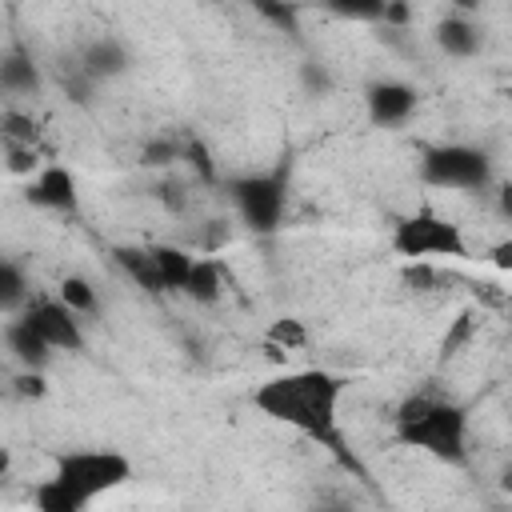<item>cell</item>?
I'll list each match as a JSON object with an SVG mask.
<instances>
[{
  "label": "cell",
  "instance_id": "obj_15",
  "mask_svg": "<svg viewBox=\"0 0 512 512\" xmlns=\"http://www.w3.org/2000/svg\"><path fill=\"white\" fill-rule=\"evenodd\" d=\"M220 292H224V272H220V264L208 260V256H196V264H192L188 284H184L180 296H188V300H196V304H216Z\"/></svg>",
  "mask_w": 512,
  "mask_h": 512
},
{
  "label": "cell",
  "instance_id": "obj_28",
  "mask_svg": "<svg viewBox=\"0 0 512 512\" xmlns=\"http://www.w3.org/2000/svg\"><path fill=\"white\" fill-rule=\"evenodd\" d=\"M8 468H12V456H8V448H0V480L8 476Z\"/></svg>",
  "mask_w": 512,
  "mask_h": 512
},
{
  "label": "cell",
  "instance_id": "obj_6",
  "mask_svg": "<svg viewBox=\"0 0 512 512\" xmlns=\"http://www.w3.org/2000/svg\"><path fill=\"white\" fill-rule=\"evenodd\" d=\"M420 180L440 192H484L492 184V160L476 144H436L420 156Z\"/></svg>",
  "mask_w": 512,
  "mask_h": 512
},
{
  "label": "cell",
  "instance_id": "obj_13",
  "mask_svg": "<svg viewBox=\"0 0 512 512\" xmlns=\"http://www.w3.org/2000/svg\"><path fill=\"white\" fill-rule=\"evenodd\" d=\"M0 92L8 96H32L40 92V64L24 48H8L0 56Z\"/></svg>",
  "mask_w": 512,
  "mask_h": 512
},
{
  "label": "cell",
  "instance_id": "obj_22",
  "mask_svg": "<svg viewBox=\"0 0 512 512\" xmlns=\"http://www.w3.org/2000/svg\"><path fill=\"white\" fill-rule=\"evenodd\" d=\"M4 152H8V168H12L16 176H32V172L40 168V148H24V144H4Z\"/></svg>",
  "mask_w": 512,
  "mask_h": 512
},
{
  "label": "cell",
  "instance_id": "obj_7",
  "mask_svg": "<svg viewBox=\"0 0 512 512\" xmlns=\"http://www.w3.org/2000/svg\"><path fill=\"white\" fill-rule=\"evenodd\" d=\"M116 264L152 296H172V292H184L188 284V272L196 264L192 252L176 248V244H148V248H116L112 252Z\"/></svg>",
  "mask_w": 512,
  "mask_h": 512
},
{
  "label": "cell",
  "instance_id": "obj_18",
  "mask_svg": "<svg viewBox=\"0 0 512 512\" xmlns=\"http://www.w3.org/2000/svg\"><path fill=\"white\" fill-rule=\"evenodd\" d=\"M0 140L4 144H24V148H40V128L28 112L20 108H4L0 112Z\"/></svg>",
  "mask_w": 512,
  "mask_h": 512
},
{
  "label": "cell",
  "instance_id": "obj_21",
  "mask_svg": "<svg viewBox=\"0 0 512 512\" xmlns=\"http://www.w3.org/2000/svg\"><path fill=\"white\" fill-rule=\"evenodd\" d=\"M264 340H268V348L296 352V348H304V344H308V328H304V320H296V316H280V320H272V324H268Z\"/></svg>",
  "mask_w": 512,
  "mask_h": 512
},
{
  "label": "cell",
  "instance_id": "obj_10",
  "mask_svg": "<svg viewBox=\"0 0 512 512\" xmlns=\"http://www.w3.org/2000/svg\"><path fill=\"white\" fill-rule=\"evenodd\" d=\"M416 108H420V92L404 80H376L364 92V112L376 128H400Z\"/></svg>",
  "mask_w": 512,
  "mask_h": 512
},
{
  "label": "cell",
  "instance_id": "obj_5",
  "mask_svg": "<svg viewBox=\"0 0 512 512\" xmlns=\"http://www.w3.org/2000/svg\"><path fill=\"white\" fill-rule=\"evenodd\" d=\"M228 196L240 212V220L256 232V236H272L284 224L288 212V168H260V172H244L232 176Z\"/></svg>",
  "mask_w": 512,
  "mask_h": 512
},
{
  "label": "cell",
  "instance_id": "obj_1",
  "mask_svg": "<svg viewBox=\"0 0 512 512\" xmlns=\"http://www.w3.org/2000/svg\"><path fill=\"white\" fill-rule=\"evenodd\" d=\"M340 396L344 376L328 368H292L256 384L252 404L268 420L288 424L292 432L340 452Z\"/></svg>",
  "mask_w": 512,
  "mask_h": 512
},
{
  "label": "cell",
  "instance_id": "obj_23",
  "mask_svg": "<svg viewBox=\"0 0 512 512\" xmlns=\"http://www.w3.org/2000/svg\"><path fill=\"white\" fill-rule=\"evenodd\" d=\"M12 388H16V396H28V400H40L44 392H48V384H44V368H24L16 380H12Z\"/></svg>",
  "mask_w": 512,
  "mask_h": 512
},
{
  "label": "cell",
  "instance_id": "obj_8",
  "mask_svg": "<svg viewBox=\"0 0 512 512\" xmlns=\"http://www.w3.org/2000/svg\"><path fill=\"white\" fill-rule=\"evenodd\" d=\"M52 352H84V328L80 316L60 296H28V304L16 312Z\"/></svg>",
  "mask_w": 512,
  "mask_h": 512
},
{
  "label": "cell",
  "instance_id": "obj_17",
  "mask_svg": "<svg viewBox=\"0 0 512 512\" xmlns=\"http://www.w3.org/2000/svg\"><path fill=\"white\" fill-rule=\"evenodd\" d=\"M324 12H332L336 20H348V24H380L384 20V8L388 0H320Z\"/></svg>",
  "mask_w": 512,
  "mask_h": 512
},
{
  "label": "cell",
  "instance_id": "obj_27",
  "mask_svg": "<svg viewBox=\"0 0 512 512\" xmlns=\"http://www.w3.org/2000/svg\"><path fill=\"white\" fill-rule=\"evenodd\" d=\"M452 4H456V12H468V16L480 8V0H452Z\"/></svg>",
  "mask_w": 512,
  "mask_h": 512
},
{
  "label": "cell",
  "instance_id": "obj_26",
  "mask_svg": "<svg viewBox=\"0 0 512 512\" xmlns=\"http://www.w3.org/2000/svg\"><path fill=\"white\" fill-rule=\"evenodd\" d=\"M508 252H512V240L496 244V264H500V268H508V264H512V260H508Z\"/></svg>",
  "mask_w": 512,
  "mask_h": 512
},
{
  "label": "cell",
  "instance_id": "obj_16",
  "mask_svg": "<svg viewBox=\"0 0 512 512\" xmlns=\"http://www.w3.org/2000/svg\"><path fill=\"white\" fill-rule=\"evenodd\" d=\"M28 304V276L16 260L0 256V316H12Z\"/></svg>",
  "mask_w": 512,
  "mask_h": 512
},
{
  "label": "cell",
  "instance_id": "obj_4",
  "mask_svg": "<svg viewBox=\"0 0 512 512\" xmlns=\"http://www.w3.org/2000/svg\"><path fill=\"white\" fill-rule=\"evenodd\" d=\"M392 252L400 260H432V256H448V260H468V236L456 220L440 216L436 208H416L408 216H400L392 224L388 236Z\"/></svg>",
  "mask_w": 512,
  "mask_h": 512
},
{
  "label": "cell",
  "instance_id": "obj_14",
  "mask_svg": "<svg viewBox=\"0 0 512 512\" xmlns=\"http://www.w3.org/2000/svg\"><path fill=\"white\" fill-rule=\"evenodd\" d=\"M4 348L12 352V360H16L20 368H48V360L56 356V352H52V348H48L24 320H20V316L4 324Z\"/></svg>",
  "mask_w": 512,
  "mask_h": 512
},
{
  "label": "cell",
  "instance_id": "obj_2",
  "mask_svg": "<svg viewBox=\"0 0 512 512\" xmlns=\"http://www.w3.org/2000/svg\"><path fill=\"white\" fill-rule=\"evenodd\" d=\"M392 432L404 448H416L432 460L444 464L468 460V408L448 396H432V392L408 396L392 416Z\"/></svg>",
  "mask_w": 512,
  "mask_h": 512
},
{
  "label": "cell",
  "instance_id": "obj_11",
  "mask_svg": "<svg viewBox=\"0 0 512 512\" xmlns=\"http://www.w3.org/2000/svg\"><path fill=\"white\" fill-rule=\"evenodd\" d=\"M128 68H132V52H128L124 40H116V36H96V40L80 52V76H88L92 84L120 80Z\"/></svg>",
  "mask_w": 512,
  "mask_h": 512
},
{
  "label": "cell",
  "instance_id": "obj_3",
  "mask_svg": "<svg viewBox=\"0 0 512 512\" xmlns=\"http://www.w3.org/2000/svg\"><path fill=\"white\" fill-rule=\"evenodd\" d=\"M52 476L88 508L92 500H100L132 480V460L116 448H68V452H56Z\"/></svg>",
  "mask_w": 512,
  "mask_h": 512
},
{
  "label": "cell",
  "instance_id": "obj_20",
  "mask_svg": "<svg viewBox=\"0 0 512 512\" xmlns=\"http://www.w3.org/2000/svg\"><path fill=\"white\" fill-rule=\"evenodd\" d=\"M32 504H36L40 512H84V504H80L56 476H48V480H40V484L32 488Z\"/></svg>",
  "mask_w": 512,
  "mask_h": 512
},
{
  "label": "cell",
  "instance_id": "obj_29",
  "mask_svg": "<svg viewBox=\"0 0 512 512\" xmlns=\"http://www.w3.org/2000/svg\"><path fill=\"white\" fill-rule=\"evenodd\" d=\"M248 4H260V0H248Z\"/></svg>",
  "mask_w": 512,
  "mask_h": 512
},
{
  "label": "cell",
  "instance_id": "obj_19",
  "mask_svg": "<svg viewBox=\"0 0 512 512\" xmlns=\"http://www.w3.org/2000/svg\"><path fill=\"white\" fill-rule=\"evenodd\" d=\"M56 296H60L76 316H92V312H100V296H96V288H92L84 276H64V280L56 284Z\"/></svg>",
  "mask_w": 512,
  "mask_h": 512
},
{
  "label": "cell",
  "instance_id": "obj_24",
  "mask_svg": "<svg viewBox=\"0 0 512 512\" xmlns=\"http://www.w3.org/2000/svg\"><path fill=\"white\" fill-rule=\"evenodd\" d=\"M300 76H304V84H308V88H312L316 96L332 88V76H328V72H324L320 64H312V60H308V64H300Z\"/></svg>",
  "mask_w": 512,
  "mask_h": 512
},
{
  "label": "cell",
  "instance_id": "obj_9",
  "mask_svg": "<svg viewBox=\"0 0 512 512\" xmlns=\"http://www.w3.org/2000/svg\"><path fill=\"white\" fill-rule=\"evenodd\" d=\"M24 200L40 212H60V216H76L80 212V184L76 172L64 164H40L28 180H24Z\"/></svg>",
  "mask_w": 512,
  "mask_h": 512
},
{
  "label": "cell",
  "instance_id": "obj_25",
  "mask_svg": "<svg viewBox=\"0 0 512 512\" xmlns=\"http://www.w3.org/2000/svg\"><path fill=\"white\" fill-rule=\"evenodd\" d=\"M184 160H188V164H196L204 176H212V160H208L204 144H196V140H192V144H184Z\"/></svg>",
  "mask_w": 512,
  "mask_h": 512
},
{
  "label": "cell",
  "instance_id": "obj_12",
  "mask_svg": "<svg viewBox=\"0 0 512 512\" xmlns=\"http://www.w3.org/2000/svg\"><path fill=\"white\" fill-rule=\"evenodd\" d=\"M432 36H436V48H440L444 56H452V60H468V56H476V52L484 48V28H480L468 12L444 16Z\"/></svg>",
  "mask_w": 512,
  "mask_h": 512
}]
</instances>
